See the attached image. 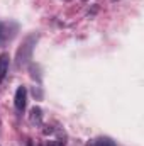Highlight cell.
<instances>
[{"instance_id": "6da1fadb", "label": "cell", "mask_w": 144, "mask_h": 146, "mask_svg": "<svg viewBox=\"0 0 144 146\" xmlns=\"http://www.w3.org/2000/svg\"><path fill=\"white\" fill-rule=\"evenodd\" d=\"M39 36L37 34H31L24 39V42L20 44V48L17 49V54H15V65L17 66H26L31 58H32V51H34V46H36Z\"/></svg>"}, {"instance_id": "7a4b0ae2", "label": "cell", "mask_w": 144, "mask_h": 146, "mask_svg": "<svg viewBox=\"0 0 144 146\" xmlns=\"http://www.w3.org/2000/svg\"><path fill=\"white\" fill-rule=\"evenodd\" d=\"M26 102H27V90H26V87H19L15 90V97H14L15 109L19 110V112H22V110L26 109Z\"/></svg>"}, {"instance_id": "3957f363", "label": "cell", "mask_w": 144, "mask_h": 146, "mask_svg": "<svg viewBox=\"0 0 144 146\" xmlns=\"http://www.w3.org/2000/svg\"><path fill=\"white\" fill-rule=\"evenodd\" d=\"M14 22H0V44H3V42H7V41H10L15 33H10V26H12Z\"/></svg>"}, {"instance_id": "277c9868", "label": "cell", "mask_w": 144, "mask_h": 146, "mask_svg": "<svg viewBox=\"0 0 144 146\" xmlns=\"http://www.w3.org/2000/svg\"><path fill=\"white\" fill-rule=\"evenodd\" d=\"M9 54H0V82L5 78V75H7V72H9Z\"/></svg>"}, {"instance_id": "5b68a950", "label": "cell", "mask_w": 144, "mask_h": 146, "mask_svg": "<svg viewBox=\"0 0 144 146\" xmlns=\"http://www.w3.org/2000/svg\"><path fill=\"white\" fill-rule=\"evenodd\" d=\"M29 119H31L32 124H41V121H42V110L39 109V107H32Z\"/></svg>"}, {"instance_id": "8992f818", "label": "cell", "mask_w": 144, "mask_h": 146, "mask_svg": "<svg viewBox=\"0 0 144 146\" xmlns=\"http://www.w3.org/2000/svg\"><path fill=\"white\" fill-rule=\"evenodd\" d=\"M93 146H117V145L110 138H98V139H95Z\"/></svg>"}, {"instance_id": "52a82bcc", "label": "cell", "mask_w": 144, "mask_h": 146, "mask_svg": "<svg viewBox=\"0 0 144 146\" xmlns=\"http://www.w3.org/2000/svg\"><path fill=\"white\" fill-rule=\"evenodd\" d=\"M49 146H65V145H63L61 141H53V143H51Z\"/></svg>"}, {"instance_id": "ba28073f", "label": "cell", "mask_w": 144, "mask_h": 146, "mask_svg": "<svg viewBox=\"0 0 144 146\" xmlns=\"http://www.w3.org/2000/svg\"><path fill=\"white\" fill-rule=\"evenodd\" d=\"M66 2H70V0H66Z\"/></svg>"}]
</instances>
